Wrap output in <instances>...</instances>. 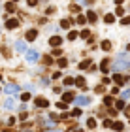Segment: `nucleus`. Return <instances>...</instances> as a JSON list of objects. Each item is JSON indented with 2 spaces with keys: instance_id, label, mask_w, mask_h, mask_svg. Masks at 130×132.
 Wrapping results in <instances>:
<instances>
[{
  "instance_id": "31",
  "label": "nucleus",
  "mask_w": 130,
  "mask_h": 132,
  "mask_svg": "<svg viewBox=\"0 0 130 132\" xmlns=\"http://www.w3.org/2000/svg\"><path fill=\"white\" fill-rule=\"evenodd\" d=\"M57 108H59V110H66V104H64V102H59V104H57Z\"/></svg>"
},
{
  "instance_id": "12",
  "label": "nucleus",
  "mask_w": 130,
  "mask_h": 132,
  "mask_svg": "<svg viewBox=\"0 0 130 132\" xmlns=\"http://www.w3.org/2000/svg\"><path fill=\"white\" fill-rule=\"evenodd\" d=\"M102 49H104V51H109V49H111V43H109L108 40H104V42H102Z\"/></svg>"
},
{
  "instance_id": "11",
  "label": "nucleus",
  "mask_w": 130,
  "mask_h": 132,
  "mask_svg": "<svg viewBox=\"0 0 130 132\" xmlns=\"http://www.w3.org/2000/svg\"><path fill=\"white\" fill-rule=\"evenodd\" d=\"M113 81L117 83V85H121V83H125L126 77H121V76H113Z\"/></svg>"
},
{
  "instance_id": "29",
  "label": "nucleus",
  "mask_w": 130,
  "mask_h": 132,
  "mask_svg": "<svg viewBox=\"0 0 130 132\" xmlns=\"http://www.w3.org/2000/svg\"><path fill=\"white\" fill-rule=\"evenodd\" d=\"M89 64H91V62H89V60H85V62H81V64H79V68H81V70H83V68H87Z\"/></svg>"
},
{
  "instance_id": "17",
  "label": "nucleus",
  "mask_w": 130,
  "mask_h": 132,
  "mask_svg": "<svg viewBox=\"0 0 130 132\" xmlns=\"http://www.w3.org/2000/svg\"><path fill=\"white\" fill-rule=\"evenodd\" d=\"M60 26H62V28H70V21H68V19H62V21H60Z\"/></svg>"
},
{
  "instance_id": "30",
  "label": "nucleus",
  "mask_w": 130,
  "mask_h": 132,
  "mask_svg": "<svg viewBox=\"0 0 130 132\" xmlns=\"http://www.w3.org/2000/svg\"><path fill=\"white\" fill-rule=\"evenodd\" d=\"M85 21H87V19H85L83 15H81V17H77V23H79V25H85Z\"/></svg>"
},
{
  "instance_id": "22",
  "label": "nucleus",
  "mask_w": 130,
  "mask_h": 132,
  "mask_svg": "<svg viewBox=\"0 0 130 132\" xmlns=\"http://www.w3.org/2000/svg\"><path fill=\"white\" fill-rule=\"evenodd\" d=\"M115 106H117V110H123V108H125V102H123V100H117Z\"/></svg>"
},
{
  "instance_id": "33",
  "label": "nucleus",
  "mask_w": 130,
  "mask_h": 132,
  "mask_svg": "<svg viewBox=\"0 0 130 132\" xmlns=\"http://www.w3.org/2000/svg\"><path fill=\"white\" fill-rule=\"evenodd\" d=\"M21 98H23V100H25V102H26V100H30V94H28V93H25V94H23Z\"/></svg>"
},
{
  "instance_id": "6",
  "label": "nucleus",
  "mask_w": 130,
  "mask_h": 132,
  "mask_svg": "<svg viewBox=\"0 0 130 132\" xmlns=\"http://www.w3.org/2000/svg\"><path fill=\"white\" fill-rule=\"evenodd\" d=\"M4 91H6L8 94H17V93H19V87H17V85H11V83H9V85L6 87Z\"/></svg>"
},
{
  "instance_id": "2",
  "label": "nucleus",
  "mask_w": 130,
  "mask_h": 132,
  "mask_svg": "<svg viewBox=\"0 0 130 132\" xmlns=\"http://www.w3.org/2000/svg\"><path fill=\"white\" fill-rule=\"evenodd\" d=\"M38 51H36V49H28V51H26V60H28L30 64H34L36 62V60H38Z\"/></svg>"
},
{
  "instance_id": "34",
  "label": "nucleus",
  "mask_w": 130,
  "mask_h": 132,
  "mask_svg": "<svg viewBox=\"0 0 130 132\" xmlns=\"http://www.w3.org/2000/svg\"><path fill=\"white\" fill-rule=\"evenodd\" d=\"M26 2H28V6H36L38 4V0H26Z\"/></svg>"
},
{
  "instance_id": "1",
  "label": "nucleus",
  "mask_w": 130,
  "mask_h": 132,
  "mask_svg": "<svg viewBox=\"0 0 130 132\" xmlns=\"http://www.w3.org/2000/svg\"><path fill=\"white\" fill-rule=\"evenodd\" d=\"M130 68V57L126 53H121L117 57V60L113 62V70L115 72H123V70H128Z\"/></svg>"
},
{
  "instance_id": "5",
  "label": "nucleus",
  "mask_w": 130,
  "mask_h": 132,
  "mask_svg": "<svg viewBox=\"0 0 130 132\" xmlns=\"http://www.w3.org/2000/svg\"><path fill=\"white\" fill-rule=\"evenodd\" d=\"M17 26H19V21H17V19H8V21H6V28H17Z\"/></svg>"
},
{
  "instance_id": "3",
  "label": "nucleus",
  "mask_w": 130,
  "mask_h": 132,
  "mask_svg": "<svg viewBox=\"0 0 130 132\" xmlns=\"http://www.w3.org/2000/svg\"><path fill=\"white\" fill-rule=\"evenodd\" d=\"M76 104H77V106H89V104H91V98H89V96H77L76 98Z\"/></svg>"
},
{
  "instance_id": "25",
  "label": "nucleus",
  "mask_w": 130,
  "mask_h": 132,
  "mask_svg": "<svg viewBox=\"0 0 130 132\" xmlns=\"http://www.w3.org/2000/svg\"><path fill=\"white\" fill-rule=\"evenodd\" d=\"M66 64H68V60H66V59H60V60H59V66H60V68H64Z\"/></svg>"
},
{
  "instance_id": "4",
  "label": "nucleus",
  "mask_w": 130,
  "mask_h": 132,
  "mask_svg": "<svg viewBox=\"0 0 130 132\" xmlns=\"http://www.w3.org/2000/svg\"><path fill=\"white\" fill-rule=\"evenodd\" d=\"M49 43L53 47H59V45H62V38H60V36H53V38L49 40Z\"/></svg>"
},
{
  "instance_id": "37",
  "label": "nucleus",
  "mask_w": 130,
  "mask_h": 132,
  "mask_svg": "<svg viewBox=\"0 0 130 132\" xmlns=\"http://www.w3.org/2000/svg\"><path fill=\"white\" fill-rule=\"evenodd\" d=\"M13 2H17V0H13Z\"/></svg>"
},
{
  "instance_id": "23",
  "label": "nucleus",
  "mask_w": 130,
  "mask_h": 132,
  "mask_svg": "<svg viewBox=\"0 0 130 132\" xmlns=\"http://www.w3.org/2000/svg\"><path fill=\"white\" fill-rule=\"evenodd\" d=\"M104 102L108 104V106H111V104H113V98H111V96H106V98H104Z\"/></svg>"
},
{
  "instance_id": "14",
  "label": "nucleus",
  "mask_w": 130,
  "mask_h": 132,
  "mask_svg": "<svg viewBox=\"0 0 130 132\" xmlns=\"http://www.w3.org/2000/svg\"><path fill=\"white\" fill-rule=\"evenodd\" d=\"M87 15H89V21H91V23H94V21H96V13H94V11H89Z\"/></svg>"
},
{
  "instance_id": "32",
  "label": "nucleus",
  "mask_w": 130,
  "mask_h": 132,
  "mask_svg": "<svg viewBox=\"0 0 130 132\" xmlns=\"http://www.w3.org/2000/svg\"><path fill=\"white\" fill-rule=\"evenodd\" d=\"M121 94H123V98H128V96H130V91H123Z\"/></svg>"
},
{
  "instance_id": "16",
  "label": "nucleus",
  "mask_w": 130,
  "mask_h": 132,
  "mask_svg": "<svg viewBox=\"0 0 130 132\" xmlns=\"http://www.w3.org/2000/svg\"><path fill=\"white\" fill-rule=\"evenodd\" d=\"M74 83H76L77 87H83V85H85V79H83V77H77V79L74 81Z\"/></svg>"
},
{
  "instance_id": "28",
  "label": "nucleus",
  "mask_w": 130,
  "mask_h": 132,
  "mask_svg": "<svg viewBox=\"0 0 130 132\" xmlns=\"http://www.w3.org/2000/svg\"><path fill=\"white\" fill-rule=\"evenodd\" d=\"M89 34H91L89 30H83V32H81V38H85V40H87V38H89Z\"/></svg>"
},
{
  "instance_id": "35",
  "label": "nucleus",
  "mask_w": 130,
  "mask_h": 132,
  "mask_svg": "<svg viewBox=\"0 0 130 132\" xmlns=\"http://www.w3.org/2000/svg\"><path fill=\"white\" fill-rule=\"evenodd\" d=\"M77 4H87V0H77Z\"/></svg>"
},
{
  "instance_id": "8",
  "label": "nucleus",
  "mask_w": 130,
  "mask_h": 132,
  "mask_svg": "<svg viewBox=\"0 0 130 132\" xmlns=\"http://www.w3.org/2000/svg\"><path fill=\"white\" fill-rule=\"evenodd\" d=\"M36 38H38V30H28V32H26V40H28V42H34Z\"/></svg>"
},
{
  "instance_id": "15",
  "label": "nucleus",
  "mask_w": 130,
  "mask_h": 132,
  "mask_svg": "<svg viewBox=\"0 0 130 132\" xmlns=\"http://www.w3.org/2000/svg\"><path fill=\"white\" fill-rule=\"evenodd\" d=\"M70 100H74V94L72 93H64V102H70Z\"/></svg>"
},
{
  "instance_id": "19",
  "label": "nucleus",
  "mask_w": 130,
  "mask_h": 132,
  "mask_svg": "<svg viewBox=\"0 0 130 132\" xmlns=\"http://www.w3.org/2000/svg\"><path fill=\"white\" fill-rule=\"evenodd\" d=\"M74 77H64V85H74Z\"/></svg>"
},
{
  "instance_id": "36",
  "label": "nucleus",
  "mask_w": 130,
  "mask_h": 132,
  "mask_svg": "<svg viewBox=\"0 0 130 132\" xmlns=\"http://www.w3.org/2000/svg\"><path fill=\"white\" fill-rule=\"evenodd\" d=\"M115 4H123V0H115Z\"/></svg>"
},
{
  "instance_id": "20",
  "label": "nucleus",
  "mask_w": 130,
  "mask_h": 132,
  "mask_svg": "<svg viewBox=\"0 0 130 132\" xmlns=\"http://www.w3.org/2000/svg\"><path fill=\"white\" fill-rule=\"evenodd\" d=\"M76 38H77V32H74V30L68 32V40H70V42H72V40H76Z\"/></svg>"
},
{
  "instance_id": "13",
  "label": "nucleus",
  "mask_w": 130,
  "mask_h": 132,
  "mask_svg": "<svg viewBox=\"0 0 130 132\" xmlns=\"http://www.w3.org/2000/svg\"><path fill=\"white\" fill-rule=\"evenodd\" d=\"M104 21L108 23V25H111V23L115 21V17H113V15H111V13H109V15H106V17H104Z\"/></svg>"
},
{
  "instance_id": "9",
  "label": "nucleus",
  "mask_w": 130,
  "mask_h": 132,
  "mask_svg": "<svg viewBox=\"0 0 130 132\" xmlns=\"http://www.w3.org/2000/svg\"><path fill=\"white\" fill-rule=\"evenodd\" d=\"M15 49H17L19 53H25V51H26V43H25V42H17V43H15Z\"/></svg>"
},
{
  "instance_id": "7",
  "label": "nucleus",
  "mask_w": 130,
  "mask_h": 132,
  "mask_svg": "<svg viewBox=\"0 0 130 132\" xmlns=\"http://www.w3.org/2000/svg\"><path fill=\"white\" fill-rule=\"evenodd\" d=\"M34 104H36V106H38V108H45V106H47V104H49V102H47L45 98L38 96V98H36V100H34Z\"/></svg>"
},
{
  "instance_id": "10",
  "label": "nucleus",
  "mask_w": 130,
  "mask_h": 132,
  "mask_svg": "<svg viewBox=\"0 0 130 132\" xmlns=\"http://www.w3.org/2000/svg\"><path fill=\"white\" fill-rule=\"evenodd\" d=\"M4 108H6V110H13V108H15V102H13L11 98H8V100L4 102Z\"/></svg>"
},
{
  "instance_id": "18",
  "label": "nucleus",
  "mask_w": 130,
  "mask_h": 132,
  "mask_svg": "<svg viewBox=\"0 0 130 132\" xmlns=\"http://www.w3.org/2000/svg\"><path fill=\"white\" fill-rule=\"evenodd\" d=\"M87 127L89 128H94V127H96V121H94V119H87Z\"/></svg>"
},
{
  "instance_id": "27",
  "label": "nucleus",
  "mask_w": 130,
  "mask_h": 132,
  "mask_svg": "<svg viewBox=\"0 0 130 132\" xmlns=\"http://www.w3.org/2000/svg\"><path fill=\"white\" fill-rule=\"evenodd\" d=\"M100 68L104 70V72H108V62H106V60H102V64H100Z\"/></svg>"
},
{
  "instance_id": "21",
  "label": "nucleus",
  "mask_w": 130,
  "mask_h": 132,
  "mask_svg": "<svg viewBox=\"0 0 130 132\" xmlns=\"http://www.w3.org/2000/svg\"><path fill=\"white\" fill-rule=\"evenodd\" d=\"M111 127H113L115 130H123V123H111Z\"/></svg>"
},
{
  "instance_id": "26",
  "label": "nucleus",
  "mask_w": 130,
  "mask_h": 132,
  "mask_svg": "<svg viewBox=\"0 0 130 132\" xmlns=\"http://www.w3.org/2000/svg\"><path fill=\"white\" fill-rule=\"evenodd\" d=\"M121 25H130V17H125V19H121Z\"/></svg>"
},
{
  "instance_id": "24",
  "label": "nucleus",
  "mask_w": 130,
  "mask_h": 132,
  "mask_svg": "<svg viewBox=\"0 0 130 132\" xmlns=\"http://www.w3.org/2000/svg\"><path fill=\"white\" fill-rule=\"evenodd\" d=\"M6 9H8V11H13V9H15V6H13L11 2H8V4H6Z\"/></svg>"
}]
</instances>
